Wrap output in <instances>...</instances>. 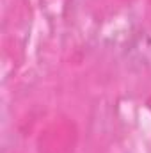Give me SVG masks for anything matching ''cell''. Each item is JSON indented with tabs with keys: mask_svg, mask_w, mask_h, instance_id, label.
<instances>
[{
	"mask_svg": "<svg viewBox=\"0 0 151 153\" xmlns=\"http://www.w3.org/2000/svg\"><path fill=\"white\" fill-rule=\"evenodd\" d=\"M124 57L137 70H151V30L141 32L126 46Z\"/></svg>",
	"mask_w": 151,
	"mask_h": 153,
	"instance_id": "cell-1",
	"label": "cell"
}]
</instances>
